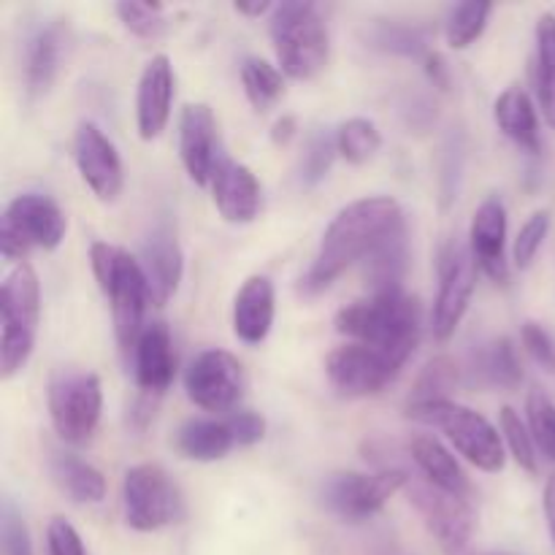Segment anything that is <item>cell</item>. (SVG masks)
Returning <instances> with one entry per match:
<instances>
[{
    "mask_svg": "<svg viewBox=\"0 0 555 555\" xmlns=\"http://www.w3.org/2000/svg\"><path fill=\"white\" fill-rule=\"evenodd\" d=\"M439 291L434 298L431 312V331L437 341H448L455 334V328L464 320L466 309H469L472 293L477 285V263L472 258L469 244H461L450 238L442 249H439Z\"/></svg>",
    "mask_w": 555,
    "mask_h": 555,
    "instance_id": "obj_12",
    "label": "cell"
},
{
    "mask_svg": "<svg viewBox=\"0 0 555 555\" xmlns=\"http://www.w3.org/2000/svg\"><path fill=\"white\" fill-rule=\"evenodd\" d=\"M184 393L198 410L231 412L244 393V369L228 350H204L184 372Z\"/></svg>",
    "mask_w": 555,
    "mask_h": 555,
    "instance_id": "obj_13",
    "label": "cell"
},
{
    "mask_svg": "<svg viewBox=\"0 0 555 555\" xmlns=\"http://www.w3.org/2000/svg\"><path fill=\"white\" fill-rule=\"evenodd\" d=\"M119 22L139 38H157L166 30V14L160 3H117L114 5Z\"/></svg>",
    "mask_w": 555,
    "mask_h": 555,
    "instance_id": "obj_40",
    "label": "cell"
},
{
    "mask_svg": "<svg viewBox=\"0 0 555 555\" xmlns=\"http://www.w3.org/2000/svg\"><path fill=\"white\" fill-rule=\"evenodd\" d=\"M0 545H3V555H33L30 531L22 515L11 507V502H3V509H0Z\"/></svg>",
    "mask_w": 555,
    "mask_h": 555,
    "instance_id": "obj_41",
    "label": "cell"
},
{
    "mask_svg": "<svg viewBox=\"0 0 555 555\" xmlns=\"http://www.w3.org/2000/svg\"><path fill=\"white\" fill-rule=\"evenodd\" d=\"M103 388L92 372H60L49 385V415L57 437L68 444L90 442L101 423Z\"/></svg>",
    "mask_w": 555,
    "mask_h": 555,
    "instance_id": "obj_9",
    "label": "cell"
},
{
    "mask_svg": "<svg viewBox=\"0 0 555 555\" xmlns=\"http://www.w3.org/2000/svg\"><path fill=\"white\" fill-rule=\"evenodd\" d=\"M493 555H496V553H493Z\"/></svg>",
    "mask_w": 555,
    "mask_h": 555,
    "instance_id": "obj_50",
    "label": "cell"
},
{
    "mask_svg": "<svg viewBox=\"0 0 555 555\" xmlns=\"http://www.w3.org/2000/svg\"><path fill=\"white\" fill-rule=\"evenodd\" d=\"M179 155H182L184 171L198 188L211 184L217 166L222 163L220 133L217 119L206 103H188L179 117Z\"/></svg>",
    "mask_w": 555,
    "mask_h": 555,
    "instance_id": "obj_15",
    "label": "cell"
},
{
    "mask_svg": "<svg viewBox=\"0 0 555 555\" xmlns=\"http://www.w3.org/2000/svg\"><path fill=\"white\" fill-rule=\"evenodd\" d=\"M47 555H87L79 531L65 518H52L47 526Z\"/></svg>",
    "mask_w": 555,
    "mask_h": 555,
    "instance_id": "obj_43",
    "label": "cell"
},
{
    "mask_svg": "<svg viewBox=\"0 0 555 555\" xmlns=\"http://www.w3.org/2000/svg\"><path fill=\"white\" fill-rule=\"evenodd\" d=\"M369 43L379 52L401 54V57H426L428 49V30L421 25L396 20H377L369 27Z\"/></svg>",
    "mask_w": 555,
    "mask_h": 555,
    "instance_id": "obj_32",
    "label": "cell"
},
{
    "mask_svg": "<svg viewBox=\"0 0 555 555\" xmlns=\"http://www.w3.org/2000/svg\"><path fill=\"white\" fill-rule=\"evenodd\" d=\"M547 233H551V211L545 209L534 211V215L520 225L513 244V260L518 269H529V266L534 263L537 253H540L542 244H545Z\"/></svg>",
    "mask_w": 555,
    "mask_h": 555,
    "instance_id": "obj_39",
    "label": "cell"
},
{
    "mask_svg": "<svg viewBox=\"0 0 555 555\" xmlns=\"http://www.w3.org/2000/svg\"><path fill=\"white\" fill-rule=\"evenodd\" d=\"M233 9L244 16H263V14H271V9H274V5L271 3H236Z\"/></svg>",
    "mask_w": 555,
    "mask_h": 555,
    "instance_id": "obj_49",
    "label": "cell"
},
{
    "mask_svg": "<svg viewBox=\"0 0 555 555\" xmlns=\"http://www.w3.org/2000/svg\"><path fill=\"white\" fill-rule=\"evenodd\" d=\"M274 304L276 296L269 276H249L233 298V334L244 345H260L274 325Z\"/></svg>",
    "mask_w": 555,
    "mask_h": 555,
    "instance_id": "obj_23",
    "label": "cell"
},
{
    "mask_svg": "<svg viewBox=\"0 0 555 555\" xmlns=\"http://www.w3.org/2000/svg\"><path fill=\"white\" fill-rule=\"evenodd\" d=\"M211 198L228 222L244 225V222H253L260 211V184L244 163L222 157L211 177Z\"/></svg>",
    "mask_w": 555,
    "mask_h": 555,
    "instance_id": "obj_20",
    "label": "cell"
},
{
    "mask_svg": "<svg viewBox=\"0 0 555 555\" xmlns=\"http://www.w3.org/2000/svg\"><path fill=\"white\" fill-rule=\"evenodd\" d=\"M423 70H426L428 81H431L434 87H439V90H448V87H450V68H448V63H444L442 54L428 52L426 57H423Z\"/></svg>",
    "mask_w": 555,
    "mask_h": 555,
    "instance_id": "obj_46",
    "label": "cell"
},
{
    "mask_svg": "<svg viewBox=\"0 0 555 555\" xmlns=\"http://www.w3.org/2000/svg\"><path fill=\"white\" fill-rule=\"evenodd\" d=\"M49 472L60 491L76 504H101L106 499V477L68 450H54L49 455Z\"/></svg>",
    "mask_w": 555,
    "mask_h": 555,
    "instance_id": "obj_27",
    "label": "cell"
},
{
    "mask_svg": "<svg viewBox=\"0 0 555 555\" xmlns=\"http://www.w3.org/2000/svg\"><path fill=\"white\" fill-rule=\"evenodd\" d=\"M90 266L103 296L112 304L114 336H117L119 347L125 352L133 350L146 328L144 314L152 304L139 258H133L128 249L114 247V244L92 242Z\"/></svg>",
    "mask_w": 555,
    "mask_h": 555,
    "instance_id": "obj_3",
    "label": "cell"
},
{
    "mask_svg": "<svg viewBox=\"0 0 555 555\" xmlns=\"http://www.w3.org/2000/svg\"><path fill=\"white\" fill-rule=\"evenodd\" d=\"M491 3H459L448 11L444 20V38L453 49H466L482 36L491 16Z\"/></svg>",
    "mask_w": 555,
    "mask_h": 555,
    "instance_id": "obj_37",
    "label": "cell"
},
{
    "mask_svg": "<svg viewBox=\"0 0 555 555\" xmlns=\"http://www.w3.org/2000/svg\"><path fill=\"white\" fill-rule=\"evenodd\" d=\"M464 379V369L453 361L450 356H437L423 366L417 374L415 385H412L410 396H406V412L423 410V406L442 404V401H453V390Z\"/></svg>",
    "mask_w": 555,
    "mask_h": 555,
    "instance_id": "obj_31",
    "label": "cell"
},
{
    "mask_svg": "<svg viewBox=\"0 0 555 555\" xmlns=\"http://www.w3.org/2000/svg\"><path fill=\"white\" fill-rule=\"evenodd\" d=\"M74 160L81 179L98 201H114L122 193V160L117 146L95 122H81L74 135Z\"/></svg>",
    "mask_w": 555,
    "mask_h": 555,
    "instance_id": "obj_16",
    "label": "cell"
},
{
    "mask_svg": "<svg viewBox=\"0 0 555 555\" xmlns=\"http://www.w3.org/2000/svg\"><path fill=\"white\" fill-rule=\"evenodd\" d=\"M242 85L247 92L249 103L258 112H269L285 92V76L276 65L263 57H247L242 63Z\"/></svg>",
    "mask_w": 555,
    "mask_h": 555,
    "instance_id": "obj_33",
    "label": "cell"
},
{
    "mask_svg": "<svg viewBox=\"0 0 555 555\" xmlns=\"http://www.w3.org/2000/svg\"><path fill=\"white\" fill-rule=\"evenodd\" d=\"M280 70L291 79H312L328 63V27L318 5L307 0H287L271 9L269 20Z\"/></svg>",
    "mask_w": 555,
    "mask_h": 555,
    "instance_id": "obj_4",
    "label": "cell"
},
{
    "mask_svg": "<svg viewBox=\"0 0 555 555\" xmlns=\"http://www.w3.org/2000/svg\"><path fill=\"white\" fill-rule=\"evenodd\" d=\"M406 417L426 426L439 428L448 437V442L464 455L469 464L482 472H502L504 469V444L502 434L496 431L491 421L459 401H442V404L423 406V410L406 412Z\"/></svg>",
    "mask_w": 555,
    "mask_h": 555,
    "instance_id": "obj_7",
    "label": "cell"
},
{
    "mask_svg": "<svg viewBox=\"0 0 555 555\" xmlns=\"http://www.w3.org/2000/svg\"><path fill=\"white\" fill-rule=\"evenodd\" d=\"M406 491L410 502L423 515V524L439 542L444 555H475L472 553V537H475V509L469 499L453 496L442 488L431 486L421 475L412 477L406 472Z\"/></svg>",
    "mask_w": 555,
    "mask_h": 555,
    "instance_id": "obj_11",
    "label": "cell"
},
{
    "mask_svg": "<svg viewBox=\"0 0 555 555\" xmlns=\"http://www.w3.org/2000/svg\"><path fill=\"white\" fill-rule=\"evenodd\" d=\"M173 65L166 54H155L144 65L135 92V128L144 141L157 139L171 119Z\"/></svg>",
    "mask_w": 555,
    "mask_h": 555,
    "instance_id": "obj_19",
    "label": "cell"
},
{
    "mask_svg": "<svg viewBox=\"0 0 555 555\" xmlns=\"http://www.w3.org/2000/svg\"><path fill=\"white\" fill-rule=\"evenodd\" d=\"M406 486V469H383L374 475L363 472H336L325 477L320 488L323 507L347 524H361L377 515L379 509Z\"/></svg>",
    "mask_w": 555,
    "mask_h": 555,
    "instance_id": "obj_10",
    "label": "cell"
},
{
    "mask_svg": "<svg viewBox=\"0 0 555 555\" xmlns=\"http://www.w3.org/2000/svg\"><path fill=\"white\" fill-rule=\"evenodd\" d=\"M406 455H410V461L415 464L417 475L423 480L453 493V496L469 499V477H466V472L461 469L455 455L439 439L428 437V434H417L406 444Z\"/></svg>",
    "mask_w": 555,
    "mask_h": 555,
    "instance_id": "obj_24",
    "label": "cell"
},
{
    "mask_svg": "<svg viewBox=\"0 0 555 555\" xmlns=\"http://www.w3.org/2000/svg\"><path fill=\"white\" fill-rule=\"evenodd\" d=\"M41 320V285L30 263H16L0 287V374L11 379L25 369Z\"/></svg>",
    "mask_w": 555,
    "mask_h": 555,
    "instance_id": "obj_5",
    "label": "cell"
},
{
    "mask_svg": "<svg viewBox=\"0 0 555 555\" xmlns=\"http://www.w3.org/2000/svg\"><path fill=\"white\" fill-rule=\"evenodd\" d=\"M493 119H496L499 130L509 141H515L520 150L529 152V155H537L542 150L540 117H537L534 101H531V95L524 87L513 85L496 98V103H493Z\"/></svg>",
    "mask_w": 555,
    "mask_h": 555,
    "instance_id": "obj_25",
    "label": "cell"
},
{
    "mask_svg": "<svg viewBox=\"0 0 555 555\" xmlns=\"http://www.w3.org/2000/svg\"><path fill=\"white\" fill-rule=\"evenodd\" d=\"M520 341H524L526 352H529L547 374H555V339L545 325L534 323V320L524 323L520 325Z\"/></svg>",
    "mask_w": 555,
    "mask_h": 555,
    "instance_id": "obj_42",
    "label": "cell"
},
{
    "mask_svg": "<svg viewBox=\"0 0 555 555\" xmlns=\"http://www.w3.org/2000/svg\"><path fill=\"white\" fill-rule=\"evenodd\" d=\"M298 133V122L293 114H282L280 119H276L274 125H271V141H274L276 146H285L291 144L293 135Z\"/></svg>",
    "mask_w": 555,
    "mask_h": 555,
    "instance_id": "obj_47",
    "label": "cell"
},
{
    "mask_svg": "<svg viewBox=\"0 0 555 555\" xmlns=\"http://www.w3.org/2000/svg\"><path fill=\"white\" fill-rule=\"evenodd\" d=\"M469 249L477 269L493 282L509 280L507 266V209L496 195L477 206L469 225Z\"/></svg>",
    "mask_w": 555,
    "mask_h": 555,
    "instance_id": "obj_18",
    "label": "cell"
},
{
    "mask_svg": "<svg viewBox=\"0 0 555 555\" xmlns=\"http://www.w3.org/2000/svg\"><path fill=\"white\" fill-rule=\"evenodd\" d=\"M141 271L146 276V287H150V298L155 307L171 301L177 293L179 282H182L184 271V255L177 242V231L168 222H157L141 242L139 253Z\"/></svg>",
    "mask_w": 555,
    "mask_h": 555,
    "instance_id": "obj_17",
    "label": "cell"
},
{
    "mask_svg": "<svg viewBox=\"0 0 555 555\" xmlns=\"http://www.w3.org/2000/svg\"><path fill=\"white\" fill-rule=\"evenodd\" d=\"M464 379L477 388L513 390L524 383V366H520L518 350L507 336H496L469 352Z\"/></svg>",
    "mask_w": 555,
    "mask_h": 555,
    "instance_id": "obj_22",
    "label": "cell"
},
{
    "mask_svg": "<svg viewBox=\"0 0 555 555\" xmlns=\"http://www.w3.org/2000/svg\"><path fill=\"white\" fill-rule=\"evenodd\" d=\"M228 426H231L238 448H253V444L263 442L266 437V421L263 415H258V412H249V410L231 412V415H228Z\"/></svg>",
    "mask_w": 555,
    "mask_h": 555,
    "instance_id": "obj_44",
    "label": "cell"
},
{
    "mask_svg": "<svg viewBox=\"0 0 555 555\" xmlns=\"http://www.w3.org/2000/svg\"><path fill=\"white\" fill-rule=\"evenodd\" d=\"M534 98L545 122L555 128V14H542L534 30Z\"/></svg>",
    "mask_w": 555,
    "mask_h": 555,
    "instance_id": "obj_30",
    "label": "cell"
},
{
    "mask_svg": "<svg viewBox=\"0 0 555 555\" xmlns=\"http://www.w3.org/2000/svg\"><path fill=\"white\" fill-rule=\"evenodd\" d=\"M542 509H545L547 531H551V540L555 547V472L547 477V482H545V493H542Z\"/></svg>",
    "mask_w": 555,
    "mask_h": 555,
    "instance_id": "obj_48",
    "label": "cell"
},
{
    "mask_svg": "<svg viewBox=\"0 0 555 555\" xmlns=\"http://www.w3.org/2000/svg\"><path fill=\"white\" fill-rule=\"evenodd\" d=\"M526 423L537 450L555 464V401L542 390H531L526 399Z\"/></svg>",
    "mask_w": 555,
    "mask_h": 555,
    "instance_id": "obj_38",
    "label": "cell"
},
{
    "mask_svg": "<svg viewBox=\"0 0 555 555\" xmlns=\"http://www.w3.org/2000/svg\"><path fill=\"white\" fill-rule=\"evenodd\" d=\"M65 52V27L60 22L38 27L25 47V85L30 95L49 90Z\"/></svg>",
    "mask_w": 555,
    "mask_h": 555,
    "instance_id": "obj_26",
    "label": "cell"
},
{
    "mask_svg": "<svg viewBox=\"0 0 555 555\" xmlns=\"http://www.w3.org/2000/svg\"><path fill=\"white\" fill-rule=\"evenodd\" d=\"M401 225H404V211L390 195H369L347 204L325 228L318 255L301 276L298 291L304 296L328 291L350 266L363 263Z\"/></svg>",
    "mask_w": 555,
    "mask_h": 555,
    "instance_id": "obj_1",
    "label": "cell"
},
{
    "mask_svg": "<svg viewBox=\"0 0 555 555\" xmlns=\"http://www.w3.org/2000/svg\"><path fill=\"white\" fill-rule=\"evenodd\" d=\"M125 524L133 531H160L184 518V499L163 466L139 464L122 480Z\"/></svg>",
    "mask_w": 555,
    "mask_h": 555,
    "instance_id": "obj_8",
    "label": "cell"
},
{
    "mask_svg": "<svg viewBox=\"0 0 555 555\" xmlns=\"http://www.w3.org/2000/svg\"><path fill=\"white\" fill-rule=\"evenodd\" d=\"M383 146V135H379L377 125L366 117H350L336 128V150L345 157L347 163H361L372 160Z\"/></svg>",
    "mask_w": 555,
    "mask_h": 555,
    "instance_id": "obj_35",
    "label": "cell"
},
{
    "mask_svg": "<svg viewBox=\"0 0 555 555\" xmlns=\"http://www.w3.org/2000/svg\"><path fill=\"white\" fill-rule=\"evenodd\" d=\"M499 428H502V439L507 442L509 455L515 459V464L520 466L529 475L540 472V450H537L534 437L529 431V423L520 417V412H515L513 406H502L499 412Z\"/></svg>",
    "mask_w": 555,
    "mask_h": 555,
    "instance_id": "obj_36",
    "label": "cell"
},
{
    "mask_svg": "<svg viewBox=\"0 0 555 555\" xmlns=\"http://www.w3.org/2000/svg\"><path fill=\"white\" fill-rule=\"evenodd\" d=\"M401 112H404L406 122H410L412 128H428V125H431V119L437 117V106H434V103L423 95L410 98Z\"/></svg>",
    "mask_w": 555,
    "mask_h": 555,
    "instance_id": "obj_45",
    "label": "cell"
},
{
    "mask_svg": "<svg viewBox=\"0 0 555 555\" xmlns=\"http://www.w3.org/2000/svg\"><path fill=\"white\" fill-rule=\"evenodd\" d=\"M401 372V363L393 361L388 352L374 350L369 345H341L325 358V374L331 385L347 399L374 396Z\"/></svg>",
    "mask_w": 555,
    "mask_h": 555,
    "instance_id": "obj_14",
    "label": "cell"
},
{
    "mask_svg": "<svg viewBox=\"0 0 555 555\" xmlns=\"http://www.w3.org/2000/svg\"><path fill=\"white\" fill-rule=\"evenodd\" d=\"M133 369L135 383L144 393L160 396L171 385L173 372H177V356H173L171 331L163 320L146 323L144 334L133 347Z\"/></svg>",
    "mask_w": 555,
    "mask_h": 555,
    "instance_id": "obj_21",
    "label": "cell"
},
{
    "mask_svg": "<svg viewBox=\"0 0 555 555\" xmlns=\"http://www.w3.org/2000/svg\"><path fill=\"white\" fill-rule=\"evenodd\" d=\"M406 263H410V242H406L404 222L363 260V280H366V285H372V293L399 291L406 274Z\"/></svg>",
    "mask_w": 555,
    "mask_h": 555,
    "instance_id": "obj_29",
    "label": "cell"
},
{
    "mask_svg": "<svg viewBox=\"0 0 555 555\" xmlns=\"http://www.w3.org/2000/svg\"><path fill=\"white\" fill-rule=\"evenodd\" d=\"M233 448H238V444L231 426H228V417H222V421L193 417L177 431L179 453L190 461H201V464L225 459Z\"/></svg>",
    "mask_w": 555,
    "mask_h": 555,
    "instance_id": "obj_28",
    "label": "cell"
},
{
    "mask_svg": "<svg viewBox=\"0 0 555 555\" xmlns=\"http://www.w3.org/2000/svg\"><path fill=\"white\" fill-rule=\"evenodd\" d=\"M334 325L341 336L388 352L404 366L421 341V304L404 293V287L372 293L369 298L341 307Z\"/></svg>",
    "mask_w": 555,
    "mask_h": 555,
    "instance_id": "obj_2",
    "label": "cell"
},
{
    "mask_svg": "<svg viewBox=\"0 0 555 555\" xmlns=\"http://www.w3.org/2000/svg\"><path fill=\"white\" fill-rule=\"evenodd\" d=\"M68 220L63 209L43 193H22L9 201L0 220V255L11 263H25L30 249H57Z\"/></svg>",
    "mask_w": 555,
    "mask_h": 555,
    "instance_id": "obj_6",
    "label": "cell"
},
{
    "mask_svg": "<svg viewBox=\"0 0 555 555\" xmlns=\"http://www.w3.org/2000/svg\"><path fill=\"white\" fill-rule=\"evenodd\" d=\"M339 155L336 150V130L314 128L309 130L307 141H304L301 160H298V182L304 188H314V184L323 182L328 177L331 166H334V157Z\"/></svg>",
    "mask_w": 555,
    "mask_h": 555,
    "instance_id": "obj_34",
    "label": "cell"
}]
</instances>
